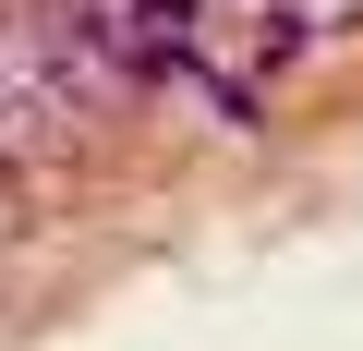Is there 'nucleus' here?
Masks as SVG:
<instances>
[{"label":"nucleus","mask_w":363,"mask_h":351,"mask_svg":"<svg viewBox=\"0 0 363 351\" xmlns=\"http://www.w3.org/2000/svg\"><path fill=\"white\" fill-rule=\"evenodd\" d=\"M279 25H303V37H351L363 0H279Z\"/></svg>","instance_id":"obj_1"}]
</instances>
